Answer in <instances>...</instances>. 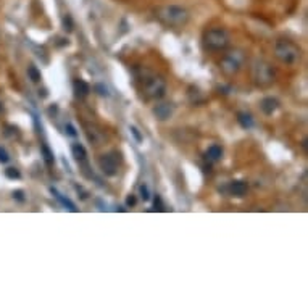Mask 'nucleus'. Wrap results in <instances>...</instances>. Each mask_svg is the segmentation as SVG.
<instances>
[{
    "instance_id": "obj_1",
    "label": "nucleus",
    "mask_w": 308,
    "mask_h": 308,
    "mask_svg": "<svg viewBox=\"0 0 308 308\" xmlns=\"http://www.w3.org/2000/svg\"><path fill=\"white\" fill-rule=\"evenodd\" d=\"M157 18L168 28H181L189 21V13L179 5H166L157 10Z\"/></svg>"
},
{
    "instance_id": "obj_2",
    "label": "nucleus",
    "mask_w": 308,
    "mask_h": 308,
    "mask_svg": "<svg viewBox=\"0 0 308 308\" xmlns=\"http://www.w3.org/2000/svg\"><path fill=\"white\" fill-rule=\"evenodd\" d=\"M202 44H204L205 50H210V52L225 50L226 47L229 45V34L221 28L208 29V31H205Z\"/></svg>"
},
{
    "instance_id": "obj_3",
    "label": "nucleus",
    "mask_w": 308,
    "mask_h": 308,
    "mask_svg": "<svg viewBox=\"0 0 308 308\" xmlns=\"http://www.w3.org/2000/svg\"><path fill=\"white\" fill-rule=\"evenodd\" d=\"M300 47L290 41H278L274 47V55L281 63L292 65L300 58Z\"/></svg>"
},
{
    "instance_id": "obj_4",
    "label": "nucleus",
    "mask_w": 308,
    "mask_h": 308,
    "mask_svg": "<svg viewBox=\"0 0 308 308\" xmlns=\"http://www.w3.org/2000/svg\"><path fill=\"white\" fill-rule=\"evenodd\" d=\"M144 94L147 99L150 100H158L162 99L164 92H166V82H164V79L160 76H150L145 79L144 82Z\"/></svg>"
},
{
    "instance_id": "obj_5",
    "label": "nucleus",
    "mask_w": 308,
    "mask_h": 308,
    "mask_svg": "<svg viewBox=\"0 0 308 308\" xmlns=\"http://www.w3.org/2000/svg\"><path fill=\"white\" fill-rule=\"evenodd\" d=\"M274 71L273 68L265 62L257 63V66L253 68V79L255 84L260 87H269L274 82Z\"/></svg>"
},
{
    "instance_id": "obj_6",
    "label": "nucleus",
    "mask_w": 308,
    "mask_h": 308,
    "mask_svg": "<svg viewBox=\"0 0 308 308\" xmlns=\"http://www.w3.org/2000/svg\"><path fill=\"white\" fill-rule=\"evenodd\" d=\"M239 68H241V55L234 54V52H232L231 55L223 58V62L220 63V70L223 74H226V76H234L239 71Z\"/></svg>"
},
{
    "instance_id": "obj_7",
    "label": "nucleus",
    "mask_w": 308,
    "mask_h": 308,
    "mask_svg": "<svg viewBox=\"0 0 308 308\" xmlns=\"http://www.w3.org/2000/svg\"><path fill=\"white\" fill-rule=\"evenodd\" d=\"M99 166L102 169V173L105 176H115L116 171H118V163H116V158L111 155H102L99 160Z\"/></svg>"
},
{
    "instance_id": "obj_8",
    "label": "nucleus",
    "mask_w": 308,
    "mask_h": 308,
    "mask_svg": "<svg viewBox=\"0 0 308 308\" xmlns=\"http://www.w3.org/2000/svg\"><path fill=\"white\" fill-rule=\"evenodd\" d=\"M171 113H173L171 103H158V105L153 107V115H155L160 121L168 120L169 116H171Z\"/></svg>"
},
{
    "instance_id": "obj_9",
    "label": "nucleus",
    "mask_w": 308,
    "mask_h": 308,
    "mask_svg": "<svg viewBox=\"0 0 308 308\" xmlns=\"http://www.w3.org/2000/svg\"><path fill=\"white\" fill-rule=\"evenodd\" d=\"M73 89H74V94H76V97H87L89 92H91V86L86 82V81H82V79H74V82H73Z\"/></svg>"
},
{
    "instance_id": "obj_10",
    "label": "nucleus",
    "mask_w": 308,
    "mask_h": 308,
    "mask_svg": "<svg viewBox=\"0 0 308 308\" xmlns=\"http://www.w3.org/2000/svg\"><path fill=\"white\" fill-rule=\"evenodd\" d=\"M248 190V185L244 181H232L229 184V192L234 195V197H244Z\"/></svg>"
},
{
    "instance_id": "obj_11",
    "label": "nucleus",
    "mask_w": 308,
    "mask_h": 308,
    "mask_svg": "<svg viewBox=\"0 0 308 308\" xmlns=\"http://www.w3.org/2000/svg\"><path fill=\"white\" fill-rule=\"evenodd\" d=\"M221 157H223V147H221V145H218V144L208 147V150L205 152V158H206L208 162H211V163H215V162H218V160H221Z\"/></svg>"
},
{
    "instance_id": "obj_12",
    "label": "nucleus",
    "mask_w": 308,
    "mask_h": 308,
    "mask_svg": "<svg viewBox=\"0 0 308 308\" xmlns=\"http://www.w3.org/2000/svg\"><path fill=\"white\" fill-rule=\"evenodd\" d=\"M279 107V102L273 97H267L262 100V110L265 115H273L276 110Z\"/></svg>"
},
{
    "instance_id": "obj_13",
    "label": "nucleus",
    "mask_w": 308,
    "mask_h": 308,
    "mask_svg": "<svg viewBox=\"0 0 308 308\" xmlns=\"http://www.w3.org/2000/svg\"><path fill=\"white\" fill-rule=\"evenodd\" d=\"M71 153H73L74 160H78V162L86 160V157H87L86 148H84L81 144H73V145H71Z\"/></svg>"
},
{
    "instance_id": "obj_14",
    "label": "nucleus",
    "mask_w": 308,
    "mask_h": 308,
    "mask_svg": "<svg viewBox=\"0 0 308 308\" xmlns=\"http://www.w3.org/2000/svg\"><path fill=\"white\" fill-rule=\"evenodd\" d=\"M237 121L239 124H241L244 129H250V127L253 126V118L252 115L248 113H244V111H241V113H237Z\"/></svg>"
},
{
    "instance_id": "obj_15",
    "label": "nucleus",
    "mask_w": 308,
    "mask_h": 308,
    "mask_svg": "<svg viewBox=\"0 0 308 308\" xmlns=\"http://www.w3.org/2000/svg\"><path fill=\"white\" fill-rule=\"evenodd\" d=\"M189 97L190 100H192V103L195 105H199V103H204L205 102V97L200 94L199 89H194V87H190V92H189Z\"/></svg>"
},
{
    "instance_id": "obj_16",
    "label": "nucleus",
    "mask_w": 308,
    "mask_h": 308,
    "mask_svg": "<svg viewBox=\"0 0 308 308\" xmlns=\"http://www.w3.org/2000/svg\"><path fill=\"white\" fill-rule=\"evenodd\" d=\"M28 76H29V79L33 82H39L41 81V71L37 70V66H34V65H31L28 68Z\"/></svg>"
},
{
    "instance_id": "obj_17",
    "label": "nucleus",
    "mask_w": 308,
    "mask_h": 308,
    "mask_svg": "<svg viewBox=\"0 0 308 308\" xmlns=\"http://www.w3.org/2000/svg\"><path fill=\"white\" fill-rule=\"evenodd\" d=\"M52 194H54L55 197H57L58 200H60L63 205H65V206H68V208H70L71 211H76V206H74V204H73V202H70V200H68V199H65V197H62V194H58L55 189H52Z\"/></svg>"
},
{
    "instance_id": "obj_18",
    "label": "nucleus",
    "mask_w": 308,
    "mask_h": 308,
    "mask_svg": "<svg viewBox=\"0 0 308 308\" xmlns=\"http://www.w3.org/2000/svg\"><path fill=\"white\" fill-rule=\"evenodd\" d=\"M5 176H7L8 179H20L21 176V173H20V169L18 168H7L5 169Z\"/></svg>"
},
{
    "instance_id": "obj_19",
    "label": "nucleus",
    "mask_w": 308,
    "mask_h": 308,
    "mask_svg": "<svg viewBox=\"0 0 308 308\" xmlns=\"http://www.w3.org/2000/svg\"><path fill=\"white\" fill-rule=\"evenodd\" d=\"M42 153H44V160L47 164H52L54 163V153L50 152V148L47 145H42Z\"/></svg>"
},
{
    "instance_id": "obj_20",
    "label": "nucleus",
    "mask_w": 308,
    "mask_h": 308,
    "mask_svg": "<svg viewBox=\"0 0 308 308\" xmlns=\"http://www.w3.org/2000/svg\"><path fill=\"white\" fill-rule=\"evenodd\" d=\"M73 20H71V17L70 15H65V17H63V29L65 31H68V33H71L73 31Z\"/></svg>"
},
{
    "instance_id": "obj_21",
    "label": "nucleus",
    "mask_w": 308,
    "mask_h": 308,
    "mask_svg": "<svg viewBox=\"0 0 308 308\" xmlns=\"http://www.w3.org/2000/svg\"><path fill=\"white\" fill-rule=\"evenodd\" d=\"M139 192H141V199L144 200V202H147L148 199H150V194H148V187H147L145 184H142V185H141Z\"/></svg>"
},
{
    "instance_id": "obj_22",
    "label": "nucleus",
    "mask_w": 308,
    "mask_h": 308,
    "mask_svg": "<svg viewBox=\"0 0 308 308\" xmlns=\"http://www.w3.org/2000/svg\"><path fill=\"white\" fill-rule=\"evenodd\" d=\"M129 131H131V134L136 137V141H137V142H142V136H141V132H139V129H137L136 126H131V127H129Z\"/></svg>"
},
{
    "instance_id": "obj_23",
    "label": "nucleus",
    "mask_w": 308,
    "mask_h": 308,
    "mask_svg": "<svg viewBox=\"0 0 308 308\" xmlns=\"http://www.w3.org/2000/svg\"><path fill=\"white\" fill-rule=\"evenodd\" d=\"M8 160H10V157H8L7 150H5L3 147H0V163H7Z\"/></svg>"
},
{
    "instance_id": "obj_24",
    "label": "nucleus",
    "mask_w": 308,
    "mask_h": 308,
    "mask_svg": "<svg viewBox=\"0 0 308 308\" xmlns=\"http://www.w3.org/2000/svg\"><path fill=\"white\" fill-rule=\"evenodd\" d=\"M13 199H17L20 202H24V192H23V190H15V192H13Z\"/></svg>"
},
{
    "instance_id": "obj_25",
    "label": "nucleus",
    "mask_w": 308,
    "mask_h": 308,
    "mask_svg": "<svg viewBox=\"0 0 308 308\" xmlns=\"http://www.w3.org/2000/svg\"><path fill=\"white\" fill-rule=\"evenodd\" d=\"M153 210H163L162 208V200H160V197L155 199V204H153Z\"/></svg>"
},
{
    "instance_id": "obj_26",
    "label": "nucleus",
    "mask_w": 308,
    "mask_h": 308,
    "mask_svg": "<svg viewBox=\"0 0 308 308\" xmlns=\"http://www.w3.org/2000/svg\"><path fill=\"white\" fill-rule=\"evenodd\" d=\"M95 89H97V91H100V92H99L100 95H108V92H107V87L100 86V84H99V86H95Z\"/></svg>"
},
{
    "instance_id": "obj_27",
    "label": "nucleus",
    "mask_w": 308,
    "mask_h": 308,
    "mask_svg": "<svg viewBox=\"0 0 308 308\" xmlns=\"http://www.w3.org/2000/svg\"><path fill=\"white\" fill-rule=\"evenodd\" d=\"M126 204L129 205V206H134L136 205V197H134V195H129V197H127V200H126Z\"/></svg>"
},
{
    "instance_id": "obj_28",
    "label": "nucleus",
    "mask_w": 308,
    "mask_h": 308,
    "mask_svg": "<svg viewBox=\"0 0 308 308\" xmlns=\"http://www.w3.org/2000/svg\"><path fill=\"white\" fill-rule=\"evenodd\" d=\"M66 129H68V134H70V136H76V131H74V127L71 124H68Z\"/></svg>"
},
{
    "instance_id": "obj_29",
    "label": "nucleus",
    "mask_w": 308,
    "mask_h": 308,
    "mask_svg": "<svg viewBox=\"0 0 308 308\" xmlns=\"http://www.w3.org/2000/svg\"><path fill=\"white\" fill-rule=\"evenodd\" d=\"M0 111H3V105L2 103H0Z\"/></svg>"
}]
</instances>
